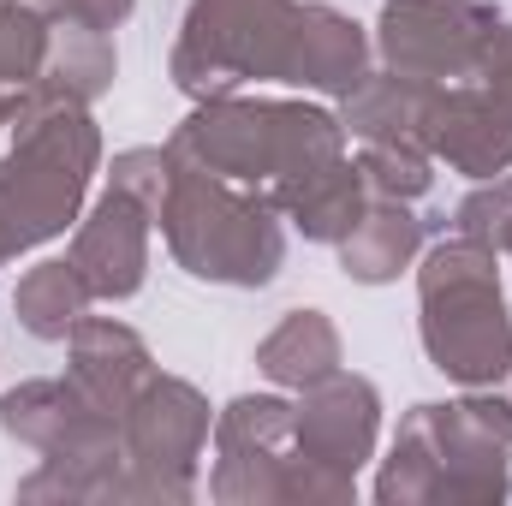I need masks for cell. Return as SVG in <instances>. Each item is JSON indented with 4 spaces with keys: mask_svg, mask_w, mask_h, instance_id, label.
Listing matches in <instances>:
<instances>
[{
    "mask_svg": "<svg viewBox=\"0 0 512 506\" xmlns=\"http://www.w3.org/2000/svg\"><path fill=\"white\" fill-rule=\"evenodd\" d=\"M12 155L0 161V251L6 262L18 251H36L60 239L90 191V173L102 161V131L84 102H66L42 84L12 114Z\"/></svg>",
    "mask_w": 512,
    "mask_h": 506,
    "instance_id": "cell-1",
    "label": "cell"
},
{
    "mask_svg": "<svg viewBox=\"0 0 512 506\" xmlns=\"http://www.w3.org/2000/svg\"><path fill=\"white\" fill-rule=\"evenodd\" d=\"M173 161L221 173L245 191H268L286 173H304L316 161L346 155V126L310 102H262V96H215L197 102V114L173 131Z\"/></svg>",
    "mask_w": 512,
    "mask_h": 506,
    "instance_id": "cell-2",
    "label": "cell"
},
{
    "mask_svg": "<svg viewBox=\"0 0 512 506\" xmlns=\"http://www.w3.org/2000/svg\"><path fill=\"white\" fill-rule=\"evenodd\" d=\"M155 221L173 262L215 286H268L286 262V227L274 203L185 161H173V185Z\"/></svg>",
    "mask_w": 512,
    "mask_h": 506,
    "instance_id": "cell-3",
    "label": "cell"
},
{
    "mask_svg": "<svg viewBox=\"0 0 512 506\" xmlns=\"http://www.w3.org/2000/svg\"><path fill=\"white\" fill-rule=\"evenodd\" d=\"M423 352L441 376L489 387L512 370V316L501 298V262L477 239L435 245L417 268Z\"/></svg>",
    "mask_w": 512,
    "mask_h": 506,
    "instance_id": "cell-4",
    "label": "cell"
},
{
    "mask_svg": "<svg viewBox=\"0 0 512 506\" xmlns=\"http://www.w3.org/2000/svg\"><path fill=\"white\" fill-rule=\"evenodd\" d=\"M298 0H191L173 42V84L191 102L239 96L245 84H280Z\"/></svg>",
    "mask_w": 512,
    "mask_h": 506,
    "instance_id": "cell-5",
    "label": "cell"
},
{
    "mask_svg": "<svg viewBox=\"0 0 512 506\" xmlns=\"http://www.w3.org/2000/svg\"><path fill=\"white\" fill-rule=\"evenodd\" d=\"M221 501H346L352 483L316 471L298 453V405L245 393L215 417V483Z\"/></svg>",
    "mask_w": 512,
    "mask_h": 506,
    "instance_id": "cell-6",
    "label": "cell"
},
{
    "mask_svg": "<svg viewBox=\"0 0 512 506\" xmlns=\"http://www.w3.org/2000/svg\"><path fill=\"white\" fill-rule=\"evenodd\" d=\"M423 149L465 179H501L512 167V24H501L471 78L435 84Z\"/></svg>",
    "mask_w": 512,
    "mask_h": 506,
    "instance_id": "cell-7",
    "label": "cell"
},
{
    "mask_svg": "<svg viewBox=\"0 0 512 506\" xmlns=\"http://www.w3.org/2000/svg\"><path fill=\"white\" fill-rule=\"evenodd\" d=\"M501 24L507 18L489 0H387L376 24V54L399 78L459 84L483 66Z\"/></svg>",
    "mask_w": 512,
    "mask_h": 506,
    "instance_id": "cell-8",
    "label": "cell"
},
{
    "mask_svg": "<svg viewBox=\"0 0 512 506\" xmlns=\"http://www.w3.org/2000/svg\"><path fill=\"white\" fill-rule=\"evenodd\" d=\"M120 441H126V495H191L197 453L209 441V399L179 376H149L131 405L120 411Z\"/></svg>",
    "mask_w": 512,
    "mask_h": 506,
    "instance_id": "cell-9",
    "label": "cell"
},
{
    "mask_svg": "<svg viewBox=\"0 0 512 506\" xmlns=\"http://www.w3.org/2000/svg\"><path fill=\"white\" fill-rule=\"evenodd\" d=\"M376 429H382V399L364 376L334 370L298 399V453L328 477L352 483V471L376 453Z\"/></svg>",
    "mask_w": 512,
    "mask_h": 506,
    "instance_id": "cell-10",
    "label": "cell"
},
{
    "mask_svg": "<svg viewBox=\"0 0 512 506\" xmlns=\"http://www.w3.org/2000/svg\"><path fill=\"white\" fill-rule=\"evenodd\" d=\"M149 227H155V215H149L143 203H131L126 191H114V185H108V197L78 221L72 262H78V274L90 280L96 298L120 304V298H131V292L143 286V274H149Z\"/></svg>",
    "mask_w": 512,
    "mask_h": 506,
    "instance_id": "cell-11",
    "label": "cell"
},
{
    "mask_svg": "<svg viewBox=\"0 0 512 506\" xmlns=\"http://www.w3.org/2000/svg\"><path fill=\"white\" fill-rule=\"evenodd\" d=\"M370 78V36L358 18L334 12V6H298L292 36H286V60H280V84L292 90H322V96H352Z\"/></svg>",
    "mask_w": 512,
    "mask_h": 506,
    "instance_id": "cell-12",
    "label": "cell"
},
{
    "mask_svg": "<svg viewBox=\"0 0 512 506\" xmlns=\"http://www.w3.org/2000/svg\"><path fill=\"white\" fill-rule=\"evenodd\" d=\"M262 197L274 203L280 221H292V227H298L304 239H316V245H340V239L352 233V221L364 215V203H370L364 173H358V161H346V155L316 161V167H304V173H286V179L268 185Z\"/></svg>",
    "mask_w": 512,
    "mask_h": 506,
    "instance_id": "cell-13",
    "label": "cell"
},
{
    "mask_svg": "<svg viewBox=\"0 0 512 506\" xmlns=\"http://www.w3.org/2000/svg\"><path fill=\"white\" fill-rule=\"evenodd\" d=\"M66 376H72V387H78L96 411L120 417L131 405V393L155 376V364H149V346L131 334L126 322H114V316H84V322L72 328V370H66Z\"/></svg>",
    "mask_w": 512,
    "mask_h": 506,
    "instance_id": "cell-14",
    "label": "cell"
},
{
    "mask_svg": "<svg viewBox=\"0 0 512 506\" xmlns=\"http://www.w3.org/2000/svg\"><path fill=\"white\" fill-rule=\"evenodd\" d=\"M429 96L435 84L399 78V72H370L352 96H340V126L358 143H417L423 149V126H429Z\"/></svg>",
    "mask_w": 512,
    "mask_h": 506,
    "instance_id": "cell-15",
    "label": "cell"
},
{
    "mask_svg": "<svg viewBox=\"0 0 512 506\" xmlns=\"http://www.w3.org/2000/svg\"><path fill=\"white\" fill-rule=\"evenodd\" d=\"M417 251H423V221L411 215V203H364V215L340 239V268L358 286H387L417 262Z\"/></svg>",
    "mask_w": 512,
    "mask_h": 506,
    "instance_id": "cell-16",
    "label": "cell"
},
{
    "mask_svg": "<svg viewBox=\"0 0 512 506\" xmlns=\"http://www.w3.org/2000/svg\"><path fill=\"white\" fill-rule=\"evenodd\" d=\"M90 304H96V292L72 256H48V262L24 268V280L12 286V310L36 340H72V328L90 316Z\"/></svg>",
    "mask_w": 512,
    "mask_h": 506,
    "instance_id": "cell-17",
    "label": "cell"
},
{
    "mask_svg": "<svg viewBox=\"0 0 512 506\" xmlns=\"http://www.w3.org/2000/svg\"><path fill=\"white\" fill-rule=\"evenodd\" d=\"M256 370L280 387H316L322 376L340 370V328L322 310H292L262 346H256Z\"/></svg>",
    "mask_w": 512,
    "mask_h": 506,
    "instance_id": "cell-18",
    "label": "cell"
},
{
    "mask_svg": "<svg viewBox=\"0 0 512 506\" xmlns=\"http://www.w3.org/2000/svg\"><path fill=\"white\" fill-rule=\"evenodd\" d=\"M54 24V18H48ZM114 72H120V60H114V42L102 36V30H84V24H54V36H48V60H42V90H54V96H66V102H102L108 96V84H114Z\"/></svg>",
    "mask_w": 512,
    "mask_h": 506,
    "instance_id": "cell-19",
    "label": "cell"
},
{
    "mask_svg": "<svg viewBox=\"0 0 512 506\" xmlns=\"http://www.w3.org/2000/svg\"><path fill=\"white\" fill-rule=\"evenodd\" d=\"M370 203H417L435 185V155L417 143H364L358 155Z\"/></svg>",
    "mask_w": 512,
    "mask_h": 506,
    "instance_id": "cell-20",
    "label": "cell"
},
{
    "mask_svg": "<svg viewBox=\"0 0 512 506\" xmlns=\"http://www.w3.org/2000/svg\"><path fill=\"white\" fill-rule=\"evenodd\" d=\"M459 239H477L501 256L512 251V179H477V191L459 203Z\"/></svg>",
    "mask_w": 512,
    "mask_h": 506,
    "instance_id": "cell-21",
    "label": "cell"
},
{
    "mask_svg": "<svg viewBox=\"0 0 512 506\" xmlns=\"http://www.w3.org/2000/svg\"><path fill=\"white\" fill-rule=\"evenodd\" d=\"M108 185L126 191L131 203H143L149 215H161L167 185H173V155H167V149H126V155H114Z\"/></svg>",
    "mask_w": 512,
    "mask_h": 506,
    "instance_id": "cell-22",
    "label": "cell"
},
{
    "mask_svg": "<svg viewBox=\"0 0 512 506\" xmlns=\"http://www.w3.org/2000/svg\"><path fill=\"white\" fill-rule=\"evenodd\" d=\"M36 6H42L54 24H84V30H102V36H108V30H120L131 18L137 0H36Z\"/></svg>",
    "mask_w": 512,
    "mask_h": 506,
    "instance_id": "cell-23",
    "label": "cell"
},
{
    "mask_svg": "<svg viewBox=\"0 0 512 506\" xmlns=\"http://www.w3.org/2000/svg\"><path fill=\"white\" fill-rule=\"evenodd\" d=\"M30 90H18L12 78H0V126H12V114H18V102H24Z\"/></svg>",
    "mask_w": 512,
    "mask_h": 506,
    "instance_id": "cell-24",
    "label": "cell"
}]
</instances>
